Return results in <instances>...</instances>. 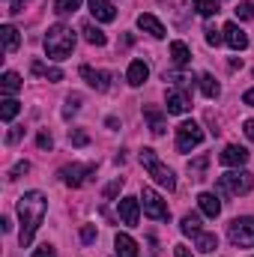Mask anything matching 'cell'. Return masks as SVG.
Masks as SVG:
<instances>
[{
  "instance_id": "cell-1",
  "label": "cell",
  "mask_w": 254,
  "mask_h": 257,
  "mask_svg": "<svg viewBox=\"0 0 254 257\" xmlns=\"http://www.w3.org/2000/svg\"><path fill=\"white\" fill-rule=\"evenodd\" d=\"M45 212H48V200H45V194L42 192L21 194V200H18V218H21L18 242H21V248H27V245L33 242V236H36V230H39Z\"/></svg>"
},
{
  "instance_id": "cell-2",
  "label": "cell",
  "mask_w": 254,
  "mask_h": 257,
  "mask_svg": "<svg viewBox=\"0 0 254 257\" xmlns=\"http://www.w3.org/2000/svg\"><path fill=\"white\" fill-rule=\"evenodd\" d=\"M72 51H75V33H72V27H66V24L48 27V33H45V54L51 60H66Z\"/></svg>"
},
{
  "instance_id": "cell-3",
  "label": "cell",
  "mask_w": 254,
  "mask_h": 257,
  "mask_svg": "<svg viewBox=\"0 0 254 257\" xmlns=\"http://www.w3.org/2000/svg\"><path fill=\"white\" fill-rule=\"evenodd\" d=\"M141 165L150 171V177L162 186V189H168V192H174L177 189V180H174V171L168 168V165H162L159 162V156H156V150H150V147H144L141 150Z\"/></svg>"
},
{
  "instance_id": "cell-4",
  "label": "cell",
  "mask_w": 254,
  "mask_h": 257,
  "mask_svg": "<svg viewBox=\"0 0 254 257\" xmlns=\"http://www.w3.org/2000/svg\"><path fill=\"white\" fill-rule=\"evenodd\" d=\"M215 189L221 194H248L254 189V174H248V171H230V174L218 177Z\"/></svg>"
},
{
  "instance_id": "cell-5",
  "label": "cell",
  "mask_w": 254,
  "mask_h": 257,
  "mask_svg": "<svg viewBox=\"0 0 254 257\" xmlns=\"http://www.w3.org/2000/svg\"><path fill=\"white\" fill-rule=\"evenodd\" d=\"M227 236L236 248H251L254 245V215H242V218H233L227 224Z\"/></svg>"
},
{
  "instance_id": "cell-6",
  "label": "cell",
  "mask_w": 254,
  "mask_h": 257,
  "mask_svg": "<svg viewBox=\"0 0 254 257\" xmlns=\"http://www.w3.org/2000/svg\"><path fill=\"white\" fill-rule=\"evenodd\" d=\"M200 144H203V128L197 126L194 120H186V123L177 126V150L180 153H191Z\"/></svg>"
},
{
  "instance_id": "cell-7",
  "label": "cell",
  "mask_w": 254,
  "mask_h": 257,
  "mask_svg": "<svg viewBox=\"0 0 254 257\" xmlns=\"http://www.w3.org/2000/svg\"><path fill=\"white\" fill-rule=\"evenodd\" d=\"M141 203H144V215L147 218H153V221H168L171 218L168 203L153 192V189H141Z\"/></svg>"
},
{
  "instance_id": "cell-8",
  "label": "cell",
  "mask_w": 254,
  "mask_h": 257,
  "mask_svg": "<svg viewBox=\"0 0 254 257\" xmlns=\"http://www.w3.org/2000/svg\"><path fill=\"white\" fill-rule=\"evenodd\" d=\"M93 174H96V165H66L63 171H60L63 183L66 186H72V189H81Z\"/></svg>"
},
{
  "instance_id": "cell-9",
  "label": "cell",
  "mask_w": 254,
  "mask_h": 257,
  "mask_svg": "<svg viewBox=\"0 0 254 257\" xmlns=\"http://www.w3.org/2000/svg\"><path fill=\"white\" fill-rule=\"evenodd\" d=\"M165 105H168V114H189V111H191L189 90H168Z\"/></svg>"
},
{
  "instance_id": "cell-10",
  "label": "cell",
  "mask_w": 254,
  "mask_h": 257,
  "mask_svg": "<svg viewBox=\"0 0 254 257\" xmlns=\"http://www.w3.org/2000/svg\"><path fill=\"white\" fill-rule=\"evenodd\" d=\"M221 33H224V42H227L233 51H245V48H248V36H245V30H242L239 24L227 21V24L221 27Z\"/></svg>"
},
{
  "instance_id": "cell-11",
  "label": "cell",
  "mask_w": 254,
  "mask_h": 257,
  "mask_svg": "<svg viewBox=\"0 0 254 257\" xmlns=\"http://www.w3.org/2000/svg\"><path fill=\"white\" fill-rule=\"evenodd\" d=\"M81 78H84L93 90H99V93H108V90H111V75H108V72H102V69L81 66Z\"/></svg>"
},
{
  "instance_id": "cell-12",
  "label": "cell",
  "mask_w": 254,
  "mask_h": 257,
  "mask_svg": "<svg viewBox=\"0 0 254 257\" xmlns=\"http://www.w3.org/2000/svg\"><path fill=\"white\" fill-rule=\"evenodd\" d=\"M218 162H221L224 168H242V165L248 162V150H245V147H239V144H230V147H224V150H221Z\"/></svg>"
},
{
  "instance_id": "cell-13",
  "label": "cell",
  "mask_w": 254,
  "mask_h": 257,
  "mask_svg": "<svg viewBox=\"0 0 254 257\" xmlns=\"http://www.w3.org/2000/svg\"><path fill=\"white\" fill-rule=\"evenodd\" d=\"M138 27L144 30V33H150L153 39H165L168 36V30H165V24L156 18V15H150V12H144V15H138Z\"/></svg>"
},
{
  "instance_id": "cell-14",
  "label": "cell",
  "mask_w": 254,
  "mask_h": 257,
  "mask_svg": "<svg viewBox=\"0 0 254 257\" xmlns=\"http://www.w3.org/2000/svg\"><path fill=\"white\" fill-rule=\"evenodd\" d=\"M87 3H90V12H93V18H96V21L111 24V21L117 18V9H114V3H111V0H87Z\"/></svg>"
},
{
  "instance_id": "cell-15",
  "label": "cell",
  "mask_w": 254,
  "mask_h": 257,
  "mask_svg": "<svg viewBox=\"0 0 254 257\" xmlns=\"http://www.w3.org/2000/svg\"><path fill=\"white\" fill-rule=\"evenodd\" d=\"M120 218H123V224H129V227L138 224V218H141V200L138 197H123L120 200Z\"/></svg>"
},
{
  "instance_id": "cell-16",
  "label": "cell",
  "mask_w": 254,
  "mask_h": 257,
  "mask_svg": "<svg viewBox=\"0 0 254 257\" xmlns=\"http://www.w3.org/2000/svg\"><path fill=\"white\" fill-rule=\"evenodd\" d=\"M197 206H200V212H203L206 218H218V215H221V200H218L212 192L197 194Z\"/></svg>"
},
{
  "instance_id": "cell-17",
  "label": "cell",
  "mask_w": 254,
  "mask_h": 257,
  "mask_svg": "<svg viewBox=\"0 0 254 257\" xmlns=\"http://www.w3.org/2000/svg\"><path fill=\"white\" fill-rule=\"evenodd\" d=\"M144 117H147V123H150V132L159 138V135H165V114H162V108H156V105H144Z\"/></svg>"
},
{
  "instance_id": "cell-18",
  "label": "cell",
  "mask_w": 254,
  "mask_h": 257,
  "mask_svg": "<svg viewBox=\"0 0 254 257\" xmlns=\"http://www.w3.org/2000/svg\"><path fill=\"white\" fill-rule=\"evenodd\" d=\"M147 78H150V66L144 63V60H132V63H129L126 81L132 84V87H141V84H144Z\"/></svg>"
},
{
  "instance_id": "cell-19",
  "label": "cell",
  "mask_w": 254,
  "mask_h": 257,
  "mask_svg": "<svg viewBox=\"0 0 254 257\" xmlns=\"http://www.w3.org/2000/svg\"><path fill=\"white\" fill-rule=\"evenodd\" d=\"M114 248H117V257H138V242L129 233H117Z\"/></svg>"
},
{
  "instance_id": "cell-20",
  "label": "cell",
  "mask_w": 254,
  "mask_h": 257,
  "mask_svg": "<svg viewBox=\"0 0 254 257\" xmlns=\"http://www.w3.org/2000/svg\"><path fill=\"white\" fill-rule=\"evenodd\" d=\"M30 72H33V75H42L45 81H54V84L63 81V69H57V66H42L39 60L30 63Z\"/></svg>"
},
{
  "instance_id": "cell-21",
  "label": "cell",
  "mask_w": 254,
  "mask_h": 257,
  "mask_svg": "<svg viewBox=\"0 0 254 257\" xmlns=\"http://www.w3.org/2000/svg\"><path fill=\"white\" fill-rule=\"evenodd\" d=\"M197 84H200V93H203L206 99H218V96H221V87H218V81H215L209 72H203V75L197 78Z\"/></svg>"
},
{
  "instance_id": "cell-22",
  "label": "cell",
  "mask_w": 254,
  "mask_h": 257,
  "mask_svg": "<svg viewBox=\"0 0 254 257\" xmlns=\"http://www.w3.org/2000/svg\"><path fill=\"white\" fill-rule=\"evenodd\" d=\"M0 36H3V51H6V54H12V51L18 48V42H21V36H18V30H15L12 24H3V27H0Z\"/></svg>"
},
{
  "instance_id": "cell-23",
  "label": "cell",
  "mask_w": 254,
  "mask_h": 257,
  "mask_svg": "<svg viewBox=\"0 0 254 257\" xmlns=\"http://www.w3.org/2000/svg\"><path fill=\"white\" fill-rule=\"evenodd\" d=\"M81 33H84V39H87L90 45H96V48H102V45L108 42V36H105V33H102V30H99L96 24H90V21H87V24L81 27Z\"/></svg>"
},
{
  "instance_id": "cell-24",
  "label": "cell",
  "mask_w": 254,
  "mask_h": 257,
  "mask_svg": "<svg viewBox=\"0 0 254 257\" xmlns=\"http://www.w3.org/2000/svg\"><path fill=\"white\" fill-rule=\"evenodd\" d=\"M24 84H21V78H18V72H3V78H0V90H3V96H12V93H18Z\"/></svg>"
},
{
  "instance_id": "cell-25",
  "label": "cell",
  "mask_w": 254,
  "mask_h": 257,
  "mask_svg": "<svg viewBox=\"0 0 254 257\" xmlns=\"http://www.w3.org/2000/svg\"><path fill=\"white\" fill-rule=\"evenodd\" d=\"M194 248H197V251H203V254H209V251H215V248H218V236H215V233H203V230H200V233L194 236Z\"/></svg>"
},
{
  "instance_id": "cell-26",
  "label": "cell",
  "mask_w": 254,
  "mask_h": 257,
  "mask_svg": "<svg viewBox=\"0 0 254 257\" xmlns=\"http://www.w3.org/2000/svg\"><path fill=\"white\" fill-rule=\"evenodd\" d=\"M171 57H174V63L180 66H189L191 63V51H189V45L186 42H171Z\"/></svg>"
},
{
  "instance_id": "cell-27",
  "label": "cell",
  "mask_w": 254,
  "mask_h": 257,
  "mask_svg": "<svg viewBox=\"0 0 254 257\" xmlns=\"http://www.w3.org/2000/svg\"><path fill=\"white\" fill-rule=\"evenodd\" d=\"M18 111H21V105H18L15 99H9V96H6V99L0 102V120H3V123H12Z\"/></svg>"
},
{
  "instance_id": "cell-28",
  "label": "cell",
  "mask_w": 254,
  "mask_h": 257,
  "mask_svg": "<svg viewBox=\"0 0 254 257\" xmlns=\"http://www.w3.org/2000/svg\"><path fill=\"white\" fill-rule=\"evenodd\" d=\"M206 168H209V156H197L194 162H189L191 180H203V177H206Z\"/></svg>"
},
{
  "instance_id": "cell-29",
  "label": "cell",
  "mask_w": 254,
  "mask_h": 257,
  "mask_svg": "<svg viewBox=\"0 0 254 257\" xmlns=\"http://www.w3.org/2000/svg\"><path fill=\"white\" fill-rule=\"evenodd\" d=\"M183 233L186 236H197L200 233V215H194V212H189V215H183Z\"/></svg>"
},
{
  "instance_id": "cell-30",
  "label": "cell",
  "mask_w": 254,
  "mask_h": 257,
  "mask_svg": "<svg viewBox=\"0 0 254 257\" xmlns=\"http://www.w3.org/2000/svg\"><path fill=\"white\" fill-rule=\"evenodd\" d=\"M78 6H81V0H54L57 15H72V12H78Z\"/></svg>"
},
{
  "instance_id": "cell-31",
  "label": "cell",
  "mask_w": 254,
  "mask_h": 257,
  "mask_svg": "<svg viewBox=\"0 0 254 257\" xmlns=\"http://www.w3.org/2000/svg\"><path fill=\"white\" fill-rule=\"evenodd\" d=\"M194 9H197L203 18H209V15L218 12V0H194Z\"/></svg>"
},
{
  "instance_id": "cell-32",
  "label": "cell",
  "mask_w": 254,
  "mask_h": 257,
  "mask_svg": "<svg viewBox=\"0 0 254 257\" xmlns=\"http://www.w3.org/2000/svg\"><path fill=\"white\" fill-rule=\"evenodd\" d=\"M233 12H236V18H242V21H251V18H254V3H251V0H242Z\"/></svg>"
},
{
  "instance_id": "cell-33",
  "label": "cell",
  "mask_w": 254,
  "mask_h": 257,
  "mask_svg": "<svg viewBox=\"0 0 254 257\" xmlns=\"http://www.w3.org/2000/svg\"><path fill=\"white\" fill-rule=\"evenodd\" d=\"M120 189H123V177H117L114 183H108V186L102 189V197H105V200H111V197H117V194H120Z\"/></svg>"
},
{
  "instance_id": "cell-34",
  "label": "cell",
  "mask_w": 254,
  "mask_h": 257,
  "mask_svg": "<svg viewBox=\"0 0 254 257\" xmlns=\"http://www.w3.org/2000/svg\"><path fill=\"white\" fill-rule=\"evenodd\" d=\"M78 108H81V96H78V93H72V96H69V99H66L63 117H72V114H75V111H78Z\"/></svg>"
},
{
  "instance_id": "cell-35",
  "label": "cell",
  "mask_w": 254,
  "mask_h": 257,
  "mask_svg": "<svg viewBox=\"0 0 254 257\" xmlns=\"http://www.w3.org/2000/svg\"><path fill=\"white\" fill-rule=\"evenodd\" d=\"M69 141H72L75 147H87V144H90V135H87V132H81V128H75V132L69 135Z\"/></svg>"
},
{
  "instance_id": "cell-36",
  "label": "cell",
  "mask_w": 254,
  "mask_h": 257,
  "mask_svg": "<svg viewBox=\"0 0 254 257\" xmlns=\"http://www.w3.org/2000/svg\"><path fill=\"white\" fill-rule=\"evenodd\" d=\"M203 33H206V42H209V45H215V48H218V45L224 42V36H221V33L215 30V27H206Z\"/></svg>"
},
{
  "instance_id": "cell-37",
  "label": "cell",
  "mask_w": 254,
  "mask_h": 257,
  "mask_svg": "<svg viewBox=\"0 0 254 257\" xmlns=\"http://www.w3.org/2000/svg\"><path fill=\"white\" fill-rule=\"evenodd\" d=\"M36 144H39V150H51V147H54V138H51L48 132H39V138H36Z\"/></svg>"
},
{
  "instance_id": "cell-38",
  "label": "cell",
  "mask_w": 254,
  "mask_h": 257,
  "mask_svg": "<svg viewBox=\"0 0 254 257\" xmlns=\"http://www.w3.org/2000/svg\"><path fill=\"white\" fill-rule=\"evenodd\" d=\"M27 171H30V165H27V162H18V165L9 171V180H18V177H21V174H27Z\"/></svg>"
},
{
  "instance_id": "cell-39",
  "label": "cell",
  "mask_w": 254,
  "mask_h": 257,
  "mask_svg": "<svg viewBox=\"0 0 254 257\" xmlns=\"http://www.w3.org/2000/svg\"><path fill=\"white\" fill-rule=\"evenodd\" d=\"M81 239H84V242L90 245V242L96 239V227H93V224H87V227H81Z\"/></svg>"
},
{
  "instance_id": "cell-40",
  "label": "cell",
  "mask_w": 254,
  "mask_h": 257,
  "mask_svg": "<svg viewBox=\"0 0 254 257\" xmlns=\"http://www.w3.org/2000/svg\"><path fill=\"white\" fill-rule=\"evenodd\" d=\"M33 257H57V251H54L51 245H39V248L33 251Z\"/></svg>"
},
{
  "instance_id": "cell-41",
  "label": "cell",
  "mask_w": 254,
  "mask_h": 257,
  "mask_svg": "<svg viewBox=\"0 0 254 257\" xmlns=\"http://www.w3.org/2000/svg\"><path fill=\"white\" fill-rule=\"evenodd\" d=\"M242 128H245V138H248V141H254V120H245V123H242Z\"/></svg>"
},
{
  "instance_id": "cell-42",
  "label": "cell",
  "mask_w": 254,
  "mask_h": 257,
  "mask_svg": "<svg viewBox=\"0 0 254 257\" xmlns=\"http://www.w3.org/2000/svg\"><path fill=\"white\" fill-rule=\"evenodd\" d=\"M21 135H24V128H12V132H9V138H6V141H9V144H15V141H18V138H21Z\"/></svg>"
},
{
  "instance_id": "cell-43",
  "label": "cell",
  "mask_w": 254,
  "mask_h": 257,
  "mask_svg": "<svg viewBox=\"0 0 254 257\" xmlns=\"http://www.w3.org/2000/svg\"><path fill=\"white\" fill-rule=\"evenodd\" d=\"M242 102H245L248 108H254V87H251V90H245V96H242Z\"/></svg>"
},
{
  "instance_id": "cell-44",
  "label": "cell",
  "mask_w": 254,
  "mask_h": 257,
  "mask_svg": "<svg viewBox=\"0 0 254 257\" xmlns=\"http://www.w3.org/2000/svg\"><path fill=\"white\" fill-rule=\"evenodd\" d=\"M174 257H191V251L186 245H177V248H174Z\"/></svg>"
},
{
  "instance_id": "cell-45",
  "label": "cell",
  "mask_w": 254,
  "mask_h": 257,
  "mask_svg": "<svg viewBox=\"0 0 254 257\" xmlns=\"http://www.w3.org/2000/svg\"><path fill=\"white\" fill-rule=\"evenodd\" d=\"M230 69H242V57H230Z\"/></svg>"
}]
</instances>
